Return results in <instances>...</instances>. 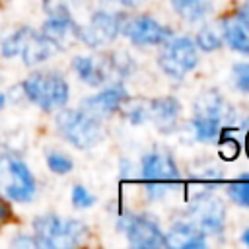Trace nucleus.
Here are the masks:
<instances>
[{"instance_id":"obj_1","label":"nucleus","mask_w":249,"mask_h":249,"mask_svg":"<svg viewBox=\"0 0 249 249\" xmlns=\"http://www.w3.org/2000/svg\"><path fill=\"white\" fill-rule=\"evenodd\" d=\"M33 235L39 247L66 249L84 243L89 235V228L76 218H60L56 214H41L33 220Z\"/></svg>"},{"instance_id":"obj_2","label":"nucleus","mask_w":249,"mask_h":249,"mask_svg":"<svg viewBox=\"0 0 249 249\" xmlns=\"http://www.w3.org/2000/svg\"><path fill=\"white\" fill-rule=\"evenodd\" d=\"M25 99L43 111L62 109L70 99V86L56 70H37L21 82Z\"/></svg>"},{"instance_id":"obj_3","label":"nucleus","mask_w":249,"mask_h":249,"mask_svg":"<svg viewBox=\"0 0 249 249\" xmlns=\"http://www.w3.org/2000/svg\"><path fill=\"white\" fill-rule=\"evenodd\" d=\"M56 130L58 134L78 150L93 148L103 138L101 119L89 115L80 109H62L56 115Z\"/></svg>"},{"instance_id":"obj_4","label":"nucleus","mask_w":249,"mask_h":249,"mask_svg":"<svg viewBox=\"0 0 249 249\" xmlns=\"http://www.w3.org/2000/svg\"><path fill=\"white\" fill-rule=\"evenodd\" d=\"M0 191L14 202H29L37 193L29 165L18 156H0Z\"/></svg>"},{"instance_id":"obj_5","label":"nucleus","mask_w":249,"mask_h":249,"mask_svg":"<svg viewBox=\"0 0 249 249\" xmlns=\"http://www.w3.org/2000/svg\"><path fill=\"white\" fill-rule=\"evenodd\" d=\"M198 64V53L196 45L191 37H171L167 43H163V51L158 56V66L165 76L171 80L181 82L191 70H195Z\"/></svg>"},{"instance_id":"obj_6","label":"nucleus","mask_w":249,"mask_h":249,"mask_svg":"<svg viewBox=\"0 0 249 249\" xmlns=\"http://www.w3.org/2000/svg\"><path fill=\"white\" fill-rule=\"evenodd\" d=\"M117 230L126 235L132 247H165V237L160 224L148 214L124 212L117 220Z\"/></svg>"},{"instance_id":"obj_7","label":"nucleus","mask_w":249,"mask_h":249,"mask_svg":"<svg viewBox=\"0 0 249 249\" xmlns=\"http://www.w3.org/2000/svg\"><path fill=\"white\" fill-rule=\"evenodd\" d=\"M121 35H124L136 47H148V45L167 43L173 37V29L154 19L148 14H140V16L124 14L123 23H121Z\"/></svg>"},{"instance_id":"obj_8","label":"nucleus","mask_w":249,"mask_h":249,"mask_svg":"<svg viewBox=\"0 0 249 249\" xmlns=\"http://www.w3.org/2000/svg\"><path fill=\"white\" fill-rule=\"evenodd\" d=\"M123 18H124L123 12L95 10L86 25H78V41H82L91 49H97L115 41V37L121 35Z\"/></svg>"},{"instance_id":"obj_9","label":"nucleus","mask_w":249,"mask_h":249,"mask_svg":"<svg viewBox=\"0 0 249 249\" xmlns=\"http://www.w3.org/2000/svg\"><path fill=\"white\" fill-rule=\"evenodd\" d=\"M189 214L204 233L222 235L226 230V206L212 193L195 195L189 204Z\"/></svg>"},{"instance_id":"obj_10","label":"nucleus","mask_w":249,"mask_h":249,"mask_svg":"<svg viewBox=\"0 0 249 249\" xmlns=\"http://www.w3.org/2000/svg\"><path fill=\"white\" fill-rule=\"evenodd\" d=\"M126 101H128L126 88L121 82H115V84L105 86L101 91L86 97L82 101V109L97 119H103V117H109V115L121 111Z\"/></svg>"},{"instance_id":"obj_11","label":"nucleus","mask_w":249,"mask_h":249,"mask_svg":"<svg viewBox=\"0 0 249 249\" xmlns=\"http://www.w3.org/2000/svg\"><path fill=\"white\" fill-rule=\"evenodd\" d=\"M140 171L144 183H156V185H167L171 181L179 179V169L171 154L152 150L148 152L140 161Z\"/></svg>"},{"instance_id":"obj_12","label":"nucleus","mask_w":249,"mask_h":249,"mask_svg":"<svg viewBox=\"0 0 249 249\" xmlns=\"http://www.w3.org/2000/svg\"><path fill=\"white\" fill-rule=\"evenodd\" d=\"M72 70L80 78V82L88 86H103L109 76H113L111 66H109V56L107 54H82L74 56L72 60Z\"/></svg>"},{"instance_id":"obj_13","label":"nucleus","mask_w":249,"mask_h":249,"mask_svg":"<svg viewBox=\"0 0 249 249\" xmlns=\"http://www.w3.org/2000/svg\"><path fill=\"white\" fill-rule=\"evenodd\" d=\"M179 115H181V103L173 95L156 97L148 103V119L161 132H171L177 126Z\"/></svg>"},{"instance_id":"obj_14","label":"nucleus","mask_w":249,"mask_h":249,"mask_svg":"<svg viewBox=\"0 0 249 249\" xmlns=\"http://www.w3.org/2000/svg\"><path fill=\"white\" fill-rule=\"evenodd\" d=\"M165 237V247L175 249H198L206 243V233L195 224V222H175Z\"/></svg>"},{"instance_id":"obj_15","label":"nucleus","mask_w":249,"mask_h":249,"mask_svg":"<svg viewBox=\"0 0 249 249\" xmlns=\"http://www.w3.org/2000/svg\"><path fill=\"white\" fill-rule=\"evenodd\" d=\"M56 51H58V47L51 39H47L41 31H33L29 35L27 43L23 45V51L19 56L25 66H37L45 60H49Z\"/></svg>"},{"instance_id":"obj_16","label":"nucleus","mask_w":249,"mask_h":249,"mask_svg":"<svg viewBox=\"0 0 249 249\" xmlns=\"http://www.w3.org/2000/svg\"><path fill=\"white\" fill-rule=\"evenodd\" d=\"M220 27H222V37L228 43V47L239 54L249 56V33H247V29L233 16H224L220 19Z\"/></svg>"},{"instance_id":"obj_17","label":"nucleus","mask_w":249,"mask_h":249,"mask_svg":"<svg viewBox=\"0 0 249 249\" xmlns=\"http://www.w3.org/2000/svg\"><path fill=\"white\" fill-rule=\"evenodd\" d=\"M169 4L175 14L189 23L202 21L212 10V4L208 0H169Z\"/></svg>"},{"instance_id":"obj_18","label":"nucleus","mask_w":249,"mask_h":249,"mask_svg":"<svg viewBox=\"0 0 249 249\" xmlns=\"http://www.w3.org/2000/svg\"><path fill=\"white\" fill-rule=\"evenodd\" d=\"M35 29L33 27H19L16 31H12L10 35H6L0 43V54L4 58H14V56H19L21 51H23V45L27 43L29 35L33 33Z\"/></svg>"},{"instance_id":"obj_19","label":"nucleus","mask_w":249,"mask_h":249,"mask_svg":"<svg viewBox=\"0 0 249 249\" xmlns=\"http://www.w3.org/2000/svg\"><path fill=\"white\" fill-rule=\"evenodd\" d=\"M195 45L202 53H212V51H218L222 47V37L214 31V27L204 25V27L198 29V33L195 37Z\"/></svg>"},{"instance_id":"obj_20","label":"nucleus","mask_w":249,"mask_h":249,"mask_svg":"<svg viewBox=\"0 0 249 249\" xmlns=\"http://www.w3.org/2000/svg\"><path fill=\"white\" fill-rule=\"evenodd\" d=\"M226 191H228V196L235 204L249 208V173H243L239 179H235L233 183H230Z\"/></svg>"},{"instance_id":"obj_21","label":"nucleus","mask_w":249,"mask_h":249,"mask_svg":"<svg viewBox=\"0 0 249 249\" xmlns=\"http://www.w3.org/2000/svg\"><path fill=\"white\" fill-rule=\"evenodd\" d=\"M47 167L54 175H66V173L72 171L74 161H72V158L68 154L58 152V150H51V152H47Z\"/></svg>"},{"instance_id":"obj_22","label":"nucleus","mask_w":249,"mask_h":249,"mask_svg":"<svg viewBox=\"0 0 249 249\" xmlns=\"http://www.w3.org/2000/svg\"><path fill=\"white\" fill-rule=\"evenodd\" d=\"M218 154H220V158L222 160H226V161H231V160H235L237 156H239V142L233 138V136H228V134H222V136H218Z\"/></svg>"},{"instance_id":"obj_23","label":"nucleus","mask_w":249,"mask_h":249,"mask_svg":"<svg viewBox=\"0 0 249 249\" xmlns=\"http://www.w3.org/2000/svg\"><path fill=\"white\" fill-rule=\"evenodd\" d=\"M70 198H72L74 208H80V210L89 208V206L95 204V196H93L84 185H74V187H72V195H70Z\"/></svg>"},{"instance_id":"obj_24","label":"nucleus","mask_w":249,"mask_h":249,"mask_svg":"<svg viewBox=\"0 0 249 249\" xmlns=\"http://www.w3.org/2000/svg\"><path fill=\"white\" fill-rule=\"evenodd\" d=\"M231 78L233 84L239 91L249 93V62H237L231 68Z\"/></svg>"},{"instance_id":"obj_25","label":"nucleus","mask_w":249,"mask_h":249,"mask_svg":"<svg viewBox=\"0 0 249 249\" xmlns=\"http://www.w3.org/2000/svg\"><path fill=\"white\" fill-rule=\"evenodd\" d=\"M126 109V119L132 123V124H142L148 121V105H142V103H136V101H126L123 105Z\"/></svg>"},{"instance_id":"obj_26","label":"nucleus","mask_w":249,"mask_h":249,"mask_svg":"<svg viewBox=\"0 0 249 249\" xmlns=\"http://www.w3.org/2000/svg\"><path fill=\"white\" fill-rule=\"evenodd\" d=\"M43 10L51 18H68V16H72L66 0H43Z\"/></svg>"},{"instance_id":"obj_27","label":"nucleus","mask_w":249,"mask_h":249,"mask_svg":"<svg viewBox=\"0 0 249 249\" xmlns=\"http://www.w3.org/2000/svg\"><path fill=\"white\" fill-rule=\"evenodd\" d=\"M12 245L14 247H39V241L33 233H18L12 239Z\"/></svg>"},{"instance_id":"obj_28","label":"nucleus","mask_w":249,"mask_h":249,"mask_svg":"<svg viewBox=\"0 0 249 249\" xmlns=\"http://www.w3.org/2000/svg\"><path fill=\"white\" fill-rule=\"evenodd\" d=\"M233 18H235V19H237V21H239L247 31H249V0H247V2H243V4L235 10V16H233Z\"/></svg>"},{"instance_id":"obj_29","label":"nucleus","mask_w":249,"mask_h":249,"mask_svg":"<svg viewBox=\"0 0 249 249\" xmlns=\"http://www.w3.org/2000/svg\"><path fill=\"white\" fill-rule=\"evenodd\" d=\"M10 218H12V208H10L8 200H4L0 196V226H4L6 222H10Z\"/></svg>"},{"instance_id":"obj_30","label":"nucleus","mask_w":249,"mask_h":249,"mask_svg":"<svg viewBox=\"0 0 249 249\" xmlns=\"http://www.w3.org/2000/svg\"><path fill=\"white\" fill-rule=\"evenodd\" d=\"M105 2H117V4L126 6V8H136L138 4H142V0H105Z\"/></svg>"},{"instance_id":"obj_31","label":"nucleus","mask_w":249,"mask_h":249,"mask_svg":"<svg viewBox=\"0 0 249 249\" xmlns=\"http://www.w3.org/2000/svg\"><path fill=\"white\" fill-rule=\"evenodd\" d=\"M241 239H243V243H245V245H249V228H247V230H243Z\"/></svg>"},{"instance_id":"obj_32","label":"nucleus","mask_w":249,"mask_h":249,"mask_svg":"<svg viewBox=\"0 0 249 249\" xmlns=\"http://www.w3.org/2000/svg\"><path fill=\"white\" fill-rule=\"evenodd\" d=\"M245 150H247V156H249V130L245 134Z\"/></svg>"},{"instance_id":"obj_33","label":"nucleus","mask_w":249,"mask_h":249,"mask_svg":"<svg viewBox=\"0 0 249 249\" xmlns=\"http://www.w3.org/2000/svg\"><path fill=\"white\" fill-rule=\"evenodd\" d=\"M2 105H4V95L0 93V109H2Z\"/></svg>"}]
</instances>
